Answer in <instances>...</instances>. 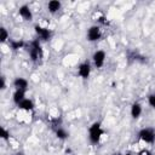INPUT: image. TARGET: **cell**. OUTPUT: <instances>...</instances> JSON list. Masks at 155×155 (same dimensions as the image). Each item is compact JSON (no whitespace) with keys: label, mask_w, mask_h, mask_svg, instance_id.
Returning a JSON list of instances; mask_svg holds the SVG:
<instances>
[{"label":"cell","mask_w":155,"mask_h":155,"mask_svg":"<svg viewBox=\"0 0 155 155\" xmlns=\"http://www.w3.org/2000/svg\"><path fill=\"white\" fill-rule=\"evenodd\" d=\"M105 131L102 127V124L99 121H94L88 127V140L92 145H98L104 136Z\"/></svg>","instance_id":"6da1fadb"},{"label":"cell","mask_w":155,"mask_h":155,"mask_svg":"<svg viewBox=\"0 0 155 155\" xmlns=\"http://www.w3.org/2000/svg\"><path fill=\"white\" fill-rule=\"evenodd\" d=\"M28 54L33 63H39L44 56L42 48H41V41L39 39H35L29 42L28 45Z\"/></svg>","instance_id":"7a4b0ae2"},{"label":"cell","mask_w":155,"mask_h":155,"mask_svg":"<svg viewBox=\"0 0 155 155\" xmlns=\"http://www.w3.org/2000/svg\"><path fill=\"white\" fill-rule=\"evenodd\" d=\"M138 138L145 144L155 143V130L153 127H143L138 132Z\"/></svg>","instance_id":"3957f363"},{"label":"cell","mask_w":155,"mask_h":155,"mask_svg":"<svg viewBox=\"0 0 155 155\" xmlns=\"http://www.w3.org/2000/svg\"><path fill=\"white\" fill-rule=\"evenodd\" d=\"M34 30H35V34H36L38 39H39L41 42H42V41H48V40H51V38H52V35H53V33H52L51 29H48V28H46V27H42V25H40V24H35V25H34Z\"/></svg>","instance_id":"277c9868"},{"label":"cell","mask_w":155,"mask_h":155,"mask_svg":"<svg viewBox=\"0 0 155 155\" xmlns=\"http://www.w3.org/2000/svg\"><path fill=\"white\" fill-rule=\"evenodd\" d=\"M105 61H107V53H105V51L97 50V51L93 52V54H92V63H93L94 68H97V69L103 68L104 64H105Z\"/></svg>","instance_id":"5b68a950"},{"label":"cell","mask_w":155,"mask_h":155,"mask_svg":"<svg viewBox=\"0 0 155 155\" xmlns=\"http://www.w3.org/2000/svg\"><path fill=\"white\" fill-rule=\"evenodd\" d=\"M101 38H102V29H101L99 25L93 24V25H91V27L87 29V33H86V39H87V41H90V42H96V41H98Z\"/></svg>","instance_id":"8992f818"},{"label":"cell","mask_w":155,"mask_h":155,"mask_svg":"<svg viewBox=\"0 0 155 155\" xmlns=\"http://www.w3.org/2000/svg\"><path fill=\"white\" fill-rule=\"evenodd\" d=\"M91 71H92V68H91V63L85 61L82 63H80L78 65V75L79 78H81L82 80H87L91 75Z\"/></svg>","instance_id":"52a82bcc"},{"label":"cell","mask_w":155,"mask_h":155,"mask_svg":"<svg viewBox=\"0 0 155 155\" xmlns=\"http://www.w3.org/2000/svg\"><path fill=\"white\" fill-rule=\"evenodd\" d=\"M18 15L21 16V18L22 19H24V21H33V17H34V15H33V11H31V8L29 7V5H21L19 7H18Z\"/></svg>","instance_id":"ba28073f"},{"label":"cell","mask_w":155,"mask_h":155,"mask_svg":"<svg viewBox=\"0 0 155 155\" xmlns=\"http://www.w3.org/2000/svg\"><path fill=\"white\" fill-rule=\"evenodd\" d=\"M12 85L15 87V90H23V91H27L28 90V86H29V82L25 78H22V76H17L15 78V80L12 81Z\"/></svg>","instance_id":"9c48e42d"},{"label":"cell","mask_w":155,"mask_h":155,"mask_svg":"<svg viewBox=\"0 0 155 155\" xmlns=\"http://www.w3.org/2000/svg\"><path fill=\"white\" fill-rule=\"evenodd\" d=\"M143 113V107L140 103L138 102H134L132 105H131V109H130V114L132 116V119H138Z\"/></svg>","instance_id":"30bf717a"},{"label":"cell","mask_w":155,"mask_h":155,"mask_svg":"<svg viewBox=\"0 0 155 155\" xmlns=\"http://www.w3.org/2000/svg\"><path fill=\"white\" fill-rule=\"evenodd\" d=\"M17 107H18L21 110H23V111H33V110L35 109L34 102H33L31 99H29V98H25L24 101H22Z\"/></svg>","instance_id":"8fae6325"},{"label":"cell","mask_w":155,"mask_h":155,"mask_svg":"<svg viewBox=\"0 0 155 155\" xmlns=\"http://www.w3.org/2000/svg\"><path fill=\"white\" fill-rule=\"evenodd\" d=\"M61 7H62V4L58 0H51L47 2V11L51 15H56L61 10Z\"/></svg>","instance_id":"7c38bea8"},{"label":"cell","mask_w":155,"mask_h":155,"mask_svg":"<svg viewBox=\"0 0 155 155\" xmlns=\"http://www.w3.org/2000/svg\"><path fill=\"white\" fill-rule=\"evenodd\" d=\"M25 93L27 91H23V90H15L13 94H12V101L16 105H18L22 101H24L27 97H25Z\"/></svg>","instance_id":"4fadbf2b"},{"label":"cell","mask_w":155,"mask_h":155,"mask_svg":"<svg viewBox=\"0 0 155 155\" xmlns=\"http://www.w3.org/2000/svg\"><path fill=\"white\" fill-rule=\"evenodd\" d=\"M54 134H56V137H57L59 140H65V139H68V137H69V132H68L65 128L61 127V126H58V127L54 130Z\"/></svg>","instance_id":"5bb4252c"},{"label":"cell","mask_w":155,"mask_h":155,"mask_svg":"<svg viewBox=\"0 0 155 155\" xmlns=\"http://www.w3.org/2000/svg\"><path fill=\"white\" fill-rule=\"evenodd\" d=\"M25 46V42L23 40H10V47L12 51H17L21 50Z\"/></svg>","instance_id":"9a60e30c"},{"label":"cell","mask_w":155,"mask_h":155,"mask_svg":"<svg viewBox=\"0 0 155 155\" xmlns=\"http://www.w3.org/2000/svg\"><path fill=\"white\" fill-rule=\"evenodd\" d=\"M0 41L2 44H5L6 41H10V33L5 27L0 28Z\"/></svg>","instance_id":"2e32d148"},{"label":"cell","mask_w":155,"mask_h":155,"mask_svg":"<svg viewBox=\"0 0 155 155\" xmlns=\"http://www.w3.org/2000/svg\"><path fill=\"white\" fill-rule=\"evenodd\" d=\"M0 137L2 140H10V131L5 127H1V132H0Z\"/></svg>","instance_id":"e0dca14e"},{"label":"cell","mask_w":155,"mask_h":155,"mask_svg":"<svg viewBox=\"0 0 155 155\" xmlns=\"http://www.w3.org/2000/svg\"><path fill=\"white\" fill-rule=\"evenodd\" d=\"M148 104L150 108L155 109V93H151L148 96Z\"/></svg>","instance_id":"ac0fdd59"},{"label":"cell","mask_w":155,"mask_h":155,"mask_svg":"<svg viewBox=\"0 0 155 155\" xmlns=\"http://www.w3.org/2000/svg\"><path fill=\"white\" fill-rule=\"evenodd\" d=\"M137 155H153V153H151L149 149L143 148V149H140V150L137 153Z\"/></svg>","instance_id":"d6986e66"},{"label":"cell","mask_w":155,"mask_h":155,"mask_svg":"<svg viewBox=\"0 0 155 155\" xmlns=\"http://www.w3.org/2000/svg\"><path fill=\"white\" fill-rule=\"evenodd\" d=\"M0 88L4 91L6 88V81H5V76H1L0 79Z\"/></svg>","instance_id":"ffe728a7"},{"label":"cell","mask_w":155,"mask_h":155,"mask_svg":"<svg viewBox=\"0 0 155 155\" xmlns=\"http://www.w3.org/2000/svg\"><path fill=\"white\" fill-rule=\"evenodd\" d=\"M121 155H133L131 151H127V153H124V154H121Z\"/></svg>","instance_id":"44dd1931"},{"label":"cell","mask_w":155,"mask_h":155,"mask_svg":"<svg viewBox=\"0 0 155 155\" xmlns=\"http://www.w3.org/2000/svg\"><path fill=\"white\" fill-rule=\"evenodd\" d=\"M15 155H24V154H23V153H22V151H18V153H16V154H15Z\"/></svg>","instance_id":"7402d4cb"}]
</instances>
